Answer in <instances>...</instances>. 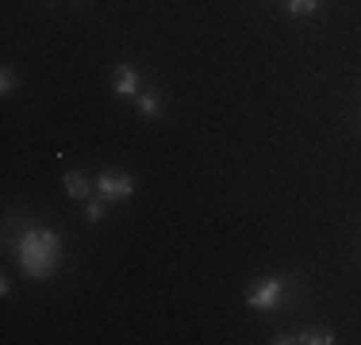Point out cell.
<instances>
[{
	"mask_svg": "<svg viewBox=\"0 0 361 345\" xmlns=\"http://www.w3.org/2000/svg\"><path fill=\"white\" fill-rule=\"evenodd\" d=\"M16 261L23 265L27 276L42 280V276H50V269L62 261V238L47 227H27L20 234V242H16Z\"/></svg>",
	"mask_w": 361,
	"mask_h": 345,
	"instance_id": "1",
	"label": "cell"
},
{
	"mask_svg": "<svg viewBox=\"0 0 361 345\" xmlns=\"http://www.w3.org/2000/svg\"><path fill=\"white\" fill-rule=\"evenodd\" d=\"M281 299H285V276H265V280H257L246 291V307L254 310H273L281 307Z\"/></svg>",
	"mask_w": 361,
	"mask_h": 345,
	"instance_id": "2",
	"label": "cell"
},
{
	"mask_svg": "<svg viewBox=\"0 0 361 345\" xmlns=\"http://www.w3.org/2000/svg\"><path fill=\"white\" fill-rule=\"evenodd\" d=\"M97 192L104 196V200H127V196H135V180H131V172L104 169L97 177Z\"/></svg>",
	"mask_w": 361,
	"mask_h": 345,
	"instance_id": "3",
	"label": "cell"
},
{
	"mask_svg": "<svg viewBox=\"0 0 361 345\" xmlns=\"http://www.w3.org/2000/svg\"><path fill=\"white\" fill-rule=\"evenodd\" d=\"M111 84H116V96L119 100H135L142 92V77H139V69H135V65H116Z\"/></svg>",
	"mask_w": 361,
	"mask_h": 345,
	"instance_id": "4",
	"label": "cell"
},
{
	"mask_svg": "<svg viewBox=\"0 0 361 345\" xmlns=\"http://www.w3.org/2000/svg\"><path fill=\"white\" fill-rule=\"evenodd\" d=\"M66 196H70V200H77V203H85V200H92V188H97V180H89L85 177V172H66Z\"/></svg>",
	"mask_w": 361,
	"mask_h": 345,
	"instance_id": "5",
	"label": "cell"
},
{
	"mask_svg": "<svg viewBox=\"0 0 361 345\" xmlns=\"http://www.w3.org/2000/svg\"><path fill=\"white\" fill-rule=\"evenodd\" d=\"M135 104H139V111H142L146 119H158L161 115V96L154 89H142L139 96H135Z\"/></svg>",
	"mask_w": 361,
	"mask_h": 345,
	"instance_id": "6",
	"label": "cell"
},
{
	"mask_svg": "<svg viewBox=\"0 0 361 345\" xmlns=\"http://www.w3.org/2000/svg\"><path fill=\"white\" fill-rule=\"evenodd\" d=\"M338 338H334L331 330H304L300 334V345H334Z\"/></svg>",
	"mask_w": 361,
	"mask_h": 345,
	"instance_id": "7",
	"label": "cell"
},
{
	"mask_svg": "<svg viewBox=\"0 0 361 345\" xmlns=\"http://www.w3.org/2000/svg\"><path fill=\"white\" fill-rule=\"evenodd\" d=\"M319 4L323 0H285L288 15H312V12H319Z\"/></svg>",
	"mask_w": 361,
	"mask_h": 345,
	"instance_id": "8",
	"label": "cell"
},
{
	"mask_svg": "<svg viewBox=\"0 0 361 345\" xmlns=\"http://www.w3.org/2000/svg\"><path fill=\"white\" fill-rule=\"evenodd\" d=\"M104 196H97V200H85V222H92V227H97L100 219H104Z\"/></svg>",
	"mask_w": 361,
	"mask_h": 345,
	"instance_id": "9",
	"label": "cell"
},
{
	"mask_svg": "<svg viewBox=\"0 0 361 345\" xmlns=\"http://www.w3.org/2000/svg\"><path fill=\"white\" fill-rule=\"evenodd\" d=\"M16 84H20V77H16L12 69H4V73H0V92H4V96H8V92H12Z\"/></svg>",
	"mask_w": 361,
	"mask_h": 345,
	"instance_id": "10",
	"label": "cell"
}]
</instances>
